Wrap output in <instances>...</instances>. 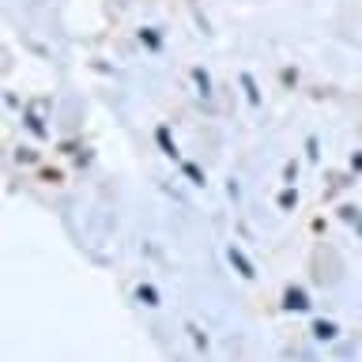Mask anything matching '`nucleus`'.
<instances>
[{"mask_svg":"<svg viewBox=\"0 0 362 362\" xmlns=\"http://www.w3.org/2000/svg\"><path fill=\"white\" fill-rule=\"evenodd\" d=\"M230 260H234V264H238V268H242V276H245V279H249V276H253V268H249V260H245L242 253H238V249H230Z\"/></svg>","mask_w":362,"mask_h":362,"instance_id":"1","label":"nucleus"},{"mask_svg":"<svg viewBox=\"0 0 362 362\" xmlns=\"http://www.w3.org/2000/svg\"><path fill=\"white\" fill-rule=\"evenodd\" d=\"M317 336H321V339H332L336 328H332V325H317Z\"/></svg>","mask_w":362,"mask_h":362,"instance_id":"2","label":"nucleus"}]
</instances>
